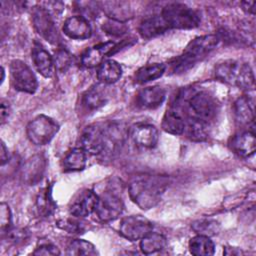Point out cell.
Wrapping results in <instances>:
<instances>
[{"instance_id": "ab89813d", "label": "cell", "mask_w": 256, "mask_h": 256, "mask_svg": "<svg viewBox=\"0 0 256 256\" xmlns=\"http://www.w3.org/2000/svg\"><path fill=\"white\" fill-rule=\"evenodd\" d=\"M10 115V107L9 103L2 100L1 101V108H0V118H1V124H4V122L8 119Z\"/></svg>"}, {"instance_id": "4fadbf2b", "label": "cell", "mask_w": 256, "mask_h": 256, "mask_svg": "<svg viewBox=\"0 0 256 256\" xmlns=\"http://www.w3.org/2000/svg\"><path fill=\"white\" fill-rule=\"evenodd\" d=\"M46 169V159L42 154L30 157L21 168V179L27 185L39 183Z\"/></svg>"}, {"instance_id": "2e32d148", "label": "cell", "mask_w": 256, "mask_h": 256, "mask_svg": "<svg viewBox=\"0 0 256 256\" xmlns=\"http://www.w3.org/2000/svg\"><path fill=\"white\" fill-rule=\"evenodd\" d=\"M115 44L113 42H106L103 44L95 45L87 49L81 56V64L86 68H94L99 66L106 55L113 53Z\"/></svg>"}, {"instance_id": "4316f807", "label": "cell", "mask_w": 256, "mask_h": 256, "mask_svg": "<svg viewBox=\"0 0 256 256\" xmlns=\"http://www.w3.org/2000/svg\"><path fill=\"white\" fill-rule=\"evenodd\" d=\"M166 70L165 64L152 63L139 68L135 73V82L144 84L161 77Z\"/></svg>"}, {"instance_id": "f1b7e54d", "label": "cell", "mask_w": 256, "mask_h": 256, "mask_svg": "<svg viewBox=\"0 0 256 256\" xmlns=\"http://www.w3.org/2000/svg\"><path fill=\"white\" fill-rule=\"evenodd\" d=\"M86 166V151L82 148L70 150L63 159V167L67 171H80Z\"/></svg>"}, {"instance_id": "d6986e66", "label": "cell", "mask_w": 256, "mask_h": 256, "mask_svg": "<svg viewBox=\"0 0 256 256\" xmlns=\"http://www.w3.org/2000/svg\"><path fill=\"white\" fill-rule=\"evenodd\" d=\"M99 7L112 20L125 22L133 17L130 4L125 1H104L99 3Z\"/></svg>"}, {"instance_id": "52a82bcc", "label": "cell", "mask_w": 256, "mask_h": 256, "mask_svg": "<svg viewBox=\"0 0 256 256\" xmlns=\"http://www.w3.org/2000/svg\"><path fill=\"white\" fill-rule=\"evenodd\" d=\"M186 99L180 94L175 102L167 109L162 119V129L173 135H180L186 126V110L183 102Z\"/></svg>"}, {"instance_id": "74e56055", "label": "cell", "mask_w": 256, "mask_h": 256, "mask_svg": "<svg viewBox=\"0 0 256 256\" xmlns=\"http://www.w3.org/2000/svg\"><path fill=\"white\" fill-rule=\"evenodd\" d=\"M33 254L34 255H59L60 251L57 248V246H55L54 244L45 242L38 245L34 250Z\"/></svg>"}, {"instance_id": "7402d4cb", "label": "cell", "mask_w": 256, "mask_h": 256, "mask_svg": "<svg viewBox=\"0 0 256 256\" xmlns=\"http://www.w3.org/2000/svg\"><path fill=\"white\" fill-rule=\"evenodd\" d=\"M243 63L227 60L222 63H219L215 68V76L222 82L236 85L238 78L240 76V72L242 69Z\"/></svg>"}, {"instance_id": "ac0fdd59", "label": "cell", "mask_w": 256, "mask_h": 256, "mask_svg": "<svg viewBox=\"0 0 256 256\" xmlns=\"http://www.w3.org/2000/svg\"><path fill=\"white\" fill-rule=\"evenodd\" d=\"M31 58L35 68L42 76L46 78L52 76L53 65H54L53 58L40 43L38 42L34 43L31 51Z\"/></svg>"}, {"instance_id": "5bb4252c", "label": "cell", "mask_w": 256, "mask_h": 256, "mask_svg": "<svg viewBox=\"0 0 256 256\" xmlns=\"http://www.w3.org/2000/svg\"><path fill=\"white\" fill-rule=\"evenodd\" d=\"M231 150L240 157L248 158L254 154L256 139L253 131H243L234 135L230 141Z\"/></svg>"}, {"instance_id": "1f68e13d", "label": "cell", "mask_w": 256, "mask_h": 256, "mask_svg": "<svg viewBox=\"0 0 256 256\" xmlns=\"http://www.w3.org/2000/svg\"><path fill=\"white\" fill-rule=\"evenodd\" d=\"M66 254L74 255V256H80V255L94 256L98 254V252L92 243L83 239H74L68 244Z\"/></svg>"}, {"instance_id": "4dcf8cb0", "label": "cell", "mask_w": 256, "mask_h": 256, "mask_svg": "<svg viewBox=\"0 0 256 256\" xmlns=\"http://www.w3.org/2000/svg\"><path fill=\"white\" fill-rule=\"evenodd\" d=\"M36 209L38 214L41 216L50 215L55 209V203L51 196V188L46 186L45 188L39 191V194L36 199Z\"/></svg>"}, {"instance_id": "f546056e", "label": "cell", "mask_w": 256, "mask_h": 256, "mask_svg": "<svg viewBox=\"0 0 256 256\" xmlns=\"http://www.w3.org/2000/svg\"><path fill=\"white\" fill-rule=\"evenodd\" d=\"M184 132H186L187 136L191 140H194V141L205 140L208 136L207 124L202 121L186 117V126H185Z\"/></svg>"}, {"instance_id": "8992f818", "label": "cell", "mask_w": 256, "mask_h": 256, "mask_svg": "<svg viewBox=\"0 0 256 256\" xmlns=\"http://www.w3.org/2000/svg\"><path fill=\"white\" fill-rule=\"evenodd\" d=\"M10 76L13 87L21 92L34 93L37 89V78L30 67L23 61L15 59L10 63Z\"/></svg>"}, {"instance_id": "d6a6232c", "label": "cell", "mask_w": 256, "mask_h": 256, "mask_svg": "<svg viewBox=\"0 0 256 256\" xmlns=\"http://www.w3.org/2000/svg\"><path fill=\"white\" fill-rule=\"evenodd\" d=\"M191 228L198 234L204 236H213L220 230V225L216 220L213 219H199L191 224Z\"/></svg>"}, {"instance_id": "f35d334b", "label": "cell", "mask_w": 256, "mask_h": 256, "mask_svg": "<svg viewBox=\"0 0 256 256\" xmlns=\"http://www.w3.org/2000/svg\"><path fill=\"white\" fill-rule=\"evenodd\" d=\"M77 4L79 5V11H81L83 13L82 17H84V18H86V16L94 17L95 14H97V10H98L97 6L99 5V3H95V2H78Z\"/></svg>"}, {"instance_id": "30bf717a", "label": "cell", "mask_w": 256, "mask_h": 256, "mask_svg": "<svg viewBox=\"0 0 256 256\" xmlns=\"http://www.w3.org/2000/svg\"><path fill=\"white\" fill-rule=\"evenodd\" d=\"M152 223L141 215H131L123 218L120 222L119 233L130 241L142 239L152 231Z\"/></svg>"}, {"instance_id": "ffe728a7", "label": "cell", "mask_w": 256, "mask_h": 256, "mask_svg": "<svg viewBox=\"0 0 256 256\" xmlns=\"http://www.w3.org/2000/svg\"><path fill=\"white\" fill-rule=\"evenodd\" d=\"M165 90L160 86H151L142 89L137 95V103L142 108L154 109L165 100Z\"/></svg>"}, {"instance_id": "e0dca14e", "label": "cell", "mask_w": 256, "mask_h": 256, "mask_svg": "<svg viewBox=\"0 0 256 256\" xmlns=\"http://www.w3.org/2000/svg\"><path fill=\"white\" fill-rule=\"evenodd\" d=\"M133 141L141 147L152 148L158 141V130L155 126L150 124H137L131 131Z\"/></svg>"}, {"instance_id": "b9f144b4", "label": "cell", "mask_w": 256, "mask_h": 256, "mask_svg": "<svg viewBox=\"0 0 256 256\" xmlns=\"http://www.w3.org/2000/svg\"><path fill=\"white\" fill-rule=\"evenodd\" d=\"M242 9L248 13V14H254V10H255V2L254 1H244L241 3Z\"/></svg>"}, {"instance_id": "9a60e30c", "label": "cell", "mask_w": 256, "mask_h": 256, "mask_svg": "<svg viewBox=\"0 0 256 256\" xmlns=\"http://www.w3.org/2000/svg\"><path fill=\"white\" fill-rule=\"evenodd\" d=\"M63 32L71 39L83 40L91 36L92 30L88 20L82 16H72L63 25Z\"/></svg>"}, {"instance_id": "6da1fadb", "label": "cell", "mask_w": 256, "mask_h": 256, "mask_svg": "<svg viewBox=\"0 0 256 256\" xmlns=\"http://www.w3.org/2000/svg\"><path fill=\"white\" fill-rule=\"evenodd\" d=\"M167 185L168 180L164 176L139 175L129 184V196L138 207L148 210L160 202Z\"/></svg>"}, {"instance_id": "cb8c5ba5", "label": "cell", "mask_w": 256, "mask_h": 256, "mask_svg": "<svg viewBox=\"0 0 256 256\" xmlns=\"http://www.w3.org/2000/svg\"><path fill=\"white\" fill-rule=\"evenodd\" d=\"M107 101V92L103 85H94L83 95L82 103L88 110H97L105 105Z\"/></svg>"}, {"instance_id": "277c9868", "label": "cell", "mask_w": 256, "mask_h": 256, "mask_svg": "<svg viewBox=\"0 0 256 256\" xmlns=\"http://www.w3.org/2000/svg\"><path fill=\"white\" fill-rule=\"evenodd\" d=\"M185 110L187 117L208 124L216 115L217 105L215 99L209 93L200 91L189 95Z\"/></svg>"}, {"instance_id": "8d00e7d4", "label": "cell", "mask_w": 256, "mask_h": 256, "mask_svg": "<svg viewBox=\"0 0 256 256\" xmlns=\"http://www.w3.org/2000/svg\"><path fill=\"white\" fill-rule=\"evenodd\" d=\"M12 224V216L9 206L2 202L0 205V227H1V233L4 235L10 230Z\"/></svg>"}, {"instance_id": "83f0119b", "label": "cell", "mask_w": 256, "mask_h": 256, "mask_svg": "<svg viewBox=\"0 0 256 256\" xmlns=\"http://www.w3.org/2000/svg\"><path fill=\"white\" fill-rule=\"evenodd\" d=\"M189 251L195 256H210L214 254V243L208 236L196 235L192 237L188 244Z\"/></svg>"}, {"instance_id": "484cf974", "label": "cell", "mask_w": 256, "mask_h": 256, "mask_svg": "<svg viewBox=\"0 0 256 256\" xmlns=\"http://www.w3.org/2000/svg\"><path fill=\"white\" fill-rule=\"evenodd\" d=\"M167 245L165 236L156 232H149L140 239V249L144 254H153L163 250Z\"/></svg>"}, {"instance_id": "d590c367", "label": "cell", "mask_w": 256, "mask_h": 256, "mask_svg": "<svg viewBox=\"0 0 256 256\" xmlns=\"http://www.w3.org/2000/svg\"><path fill=\"white\" fill-rule=\"evenodd\" d=\"M102 29L107 34H110L113 36H120V35H123L124 33H126L128 28H127L125 22H120V21L109 19L105 23H103Z\"/></svg>"}, {"instance_id": "3957f363", "label": "cell", "mask_w": 256, "mask_h": 256, "mask_svg": "<svg viewBox=\"0 0 256 256\" xmlns=\"http://www.w3.org/2000/svg\"><path fill=\"white\" fill-rule=\"evenodd\" d=\"M169 28L193 29L199 26L200 17L192 8L182 3H169L161 13Z\"/></svg>"}, {"instance_id": "ee69618b", "label": "cell", "mask_w": 256, "mask_h": 256, "mask_svg": "<svg viewBox=\"0 0 256 256\" xmlns=\"http://www.w3.org/2000/svg\"><path fill=\"white\" fill-rule=\"evenodd\" d=\"M1 75H2L1 76V82H3V80H4V68L3 67L1 68Z\"/></svg>"}, {"instance_id": "5b68a950", "label": "cell", "mask_w": 256, "mask_h": 256, "mask_svg": "<svg viewBox=\"0 0 256 256\" xmlns=\"http://www.w3.org/2000/svg\"><path fill=\"white\" fill-rule=\"evenodd\" d=\"M59 126L52 118L40 115L34 118L27 125V137L35 145L48 144L58 132Z\"/></svg>"}, {"instance_id": "7bdbcfd3", "label": "cell", "mask_w": 256, "mask_h": 256, "mask_svg": "<svg viewBox=\"0 0 256 256\" xmlns=\"http://www.w3.org/2000/svg\"><path fill=\"white\" fill-rule=\"evenodd\" d=\"M0 157H1V165L3 166L6 162H8V150L3 142H1V149H0Z\"/></svg>"}, {"instance_id": "836d02e7", "label": "cell", "mask_w": 256, "mask_h": 256, "mask_svg": "<svg viewBox=\"0 0 256 256\" xmlns=\"http://www.w3.org/2000/svg\"><path fill=\"white\" fill-rule=\"evenodd\" d=\"M236 86H238L240 89L245 90V91L253 90L255 87L254 74L252 72L251 67L246 63H243L241 73H240V76H239Z\"/></svg>"}, {"instance_id": "8fae6325", "label": "cell", "mask_w": 256, "mask_h": 256, "mask_svg": "<svg viewBox=\"0 0 256 256\" xmlns=\"http://www.w3.org/2000/svg\"><path fill=\"white\" fill-rule=\"evenodd\" d=\"M80 142L82 149H84L86 153H90L92 155L102 153L106 148L104 129L96 124L87 126L81 134Z\"/></svg>"}, {"instance_id": "7c38bea8", "label": "cell", "mask_w": 256, "mask_h": 256, "mask_svg": "<svg viewBox=\"0 0 256 256\" xmlns=\"http://www.w3.org/2000/svg\"><path fill=\"white\" fill-rule=\"evenodd\" d=\"M98 201V195L94 191L85 189L79 192L76 197L71 201L69 212L74 217H86L94 212Z\"/></svg>"}, {"instance_id": "9c48e42d", "label": "cell", "mask_w": 256, "mask_h": 256, "mask_svg": "<svg viewBox=\"0 0 256 256\" xmlns=\"http://www.w3.org/2000/svg\"><path fill=\"white\" fill-rule=\"evenodd\" d=\"M124 210L122 199L114 192H104L98 196V201L95 207V214L99 220L108 222L118 218Z\"/></svg>"}, {"instance_id": "7a4b0ae2", "label": "cell", "mask_w": 256, "mask_h": 256, "mask_svg": "<svg viewBox=\"0 0 256 256\" xmlns=\"http://www.w3.org/2000/svg\"><path fill=\"white\" fill-rule=\"evenodd\" d=\"M219 38L216 35H203L191 40L183 50V53L171 63L174 73H183L193 67L197 61L211 52L218 44Z\"/></svg>"}, {"instance_id": "44dd1931", "label": "cell", "mask_w": 256, "mask_h": 256, "mask_svg": "<svg viewBox=\"0 0 256 256\" xmlns=\"http://www.w3.org/2000/svg\"><path fill=\"white\" fill-rule=\"evenodd\" d=\"M168 29L170 28L167 25L166 21L163 19V17L161 15H157L144 19L140 23L138 31L141 37L145 39H150L163 34Z\"/></svg>"}, {"instance_id": "603a6c76", "label": "cell", "mask_w": 256, "mask_h": 256, "mask_svg": "<svg viewBox=\"0 0 256 256\" xmlns=\"http://www.w3.org/2000/svg\"><path fill=\"white\" fill-rule=\"evenodd\" d=\"M254 100L248 96L238 98L234 103V114L240 124L249 125L254 122Z\"/></svg>"}, {"instance_id": "60d3db41", "label": "cell", "mask_w": 256, "mask_h": 256, "mask_svg": "<svg viewBox=\"0 0 256 256\" xmlns=\"http://www.w3.org/2000/svg\"><path fill=\"white\" fill-rule=\"evenodd\" d=\"M79 224H81V223L71 221V220H65V221H63V226H61V227L70 232H78L81 230V225H79Z\"/></svg>"}, {"instance_id": "e575fe53", "label": "cell", "mask_w": 256, "mask_h": 256, "mask_svg": "<svg viewBox=\"0 0 256 256\" xmlns=\"http://www.w3.org/2000/svg\"><path fill=\"white\" fill-rule=\"evenodd\" d=\"M53 63L56 70L64 72L70 67L72 63V56L66 49H59L55 52Z\"/></svg>"}, {"instance_id": "ba28073f", "label": "cell", "mask_w": 256, "mask_h": 256, "mask_svg": "<svg viewBox=\"0 0 256 256\" xmlns=\"http://www.w3.org/2000/svg\"><path fill=\"white\" fill-rule=\"evenodd\" d=\"M32 24L36 32L50 43H56L59 38L52 14L40 4L34 6L31 12Z\"/></svg>"}, {"instance_id": "d4e9b609", "label": "cell", "mask_w": 256, "mask_h": 256, "mask_svg": "<svg viewBox=\"0 0 256 256\" xmlns=\"http://www.w3.org/2000/svg\"><path fill=\"white\" fill-rule=\"evenodd\" d=\"M122 75V68L114 60L103 61L97 71V77L102 84H112L120 79Z\"/></svg>"}]
</instances>
